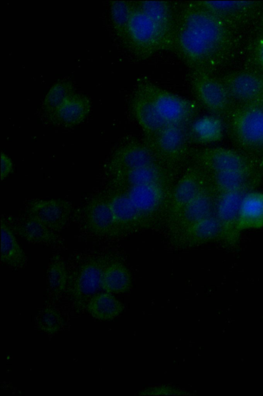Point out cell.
<instances>
[{
    "mask_svg": "<svg viewBox=\"0 0 263 396\" xmlns=\"http://www.w3.org/2000/svg\"><path fill=\"white\" fill-rule=\"evenodd\" d=\"M108 201L116 225L133 221L141 213L126 193L116 194Z\"/></svg>",
    "mask_w": 263,
    "mask_h": 396,
    "instance_id": "cell-29",
    "label": "cell"
},
{
    "mask_svg": "<svg viewBox=\"0 0 263 396\" xmlns=\"http://www.w3.org/2000/svg\"><path fill=\"white\" fill-rule=\"evenodd\" d=\"M191 236L201 242L223 239L224 230L216 215L212 216L192 224L190 231Z\"/></svg>",
    "mask_w": 263,
    "mask_h": 396,
    "instance_id": "cell-28",
    "label": "cell"
},
{
    "mask_svg": "<svg viewBox=\"0 0 263 396\" xmlns=\"http://www.w3.org/2000/svg\"><path fill=\"white\" fill-rule=\"evenodd\" d=\"M73 93L72 84L63 81L55 83L46 95L43 102V110L48 117L51 116L68 96Z\"/></svg>",
    "mask_w": 263,
    "mask_h": 396,
    "instance_id": "cell-31",
    "label": "cell"
},
{
    "mask_svg": "<svg viewBox=\"0 0 263 396\" xmlns=\"http://www.w3.org/2000/svg\"><path fill=\"white\" fill-rule=\"evenodd\" d=\"M13 167L11 159L3 152H1V180L4 179L12 171Z\"/></svg>",
    "mask_w": 263,
    "mask_h": 396,
    "instance_id": "cell-35",
    "label": "cell"
},
{
    "mask_svg": "<svg viewBox=\"0 0 263 396\" xmlns=\"http://www.w3.org/2000/svg\"><path fill=\"white\" fill-rule=\"evenodd\" d=\"M126 46L138 58L146 59L158 51L172 49L173 39L134 2Z\"/></svg>",
    "mask_w": 263,
    "mask_h": 396,
    "instance_id": "cell-3",
    "label": "cell"
},
{
    "mask_svg": "<svg viewBox=\"0 0 263 396\" xmlns=\"http://www.w3.org/2000/svg\"><path fill=\"white\" fill-rule=\"evenodd\" d=\"M225 39L219 16L200 1H191L177 15L172 49L192 69L208 72L216 60Z\"/></svg>",
    "mask_w": 263,
    "mask_h": 396,
    "instance_id": "cell-1",
    "label": "cell"
},
{
    "mask_svg": "<svg viewBox=\"0 0 263 396\" xmlns=\"http://www.w3.org/2000/svg\"><path fill=\"white\" fill-rule=\"evenodd\" d=\"M1 262L14 268L23 267L26 262L24 252L11 229L1 220Z\"/></svg>",
    "mask_w": 263,
    "mask_h": 396,
    "instance_id": "cell-25",
    "label": "cell"
},
{
    "mask_svg": "<svg viewBox=\"0 0 263 396\" xmlns=\"http://www.w3.org/2000/svg\"><path fill=\"white\" fill-rule=\"evenodd\" d=\"M85 222L90 233L100 236L110 233L116 225L108 200L92 199L85 209Z\"/></svg>",
    "mask_w": 263,
    "mask_h": 396,
    "instance_id": "cell-18",
    "label": "cell"
},
{
    "mask_svg": "<svg viewBox=\"0 0 263 396\" xmlns=\"http://www.w3.org/2000/svg\"><path fill=\"white\" fill-rule=\"evenodd\" d=\"M164 186L149 184L135 186L128 188L127 195L142 213H148L157 209L162 201Z\"/></svg>",
    "mask_w": 263,
    "mask_h": 396,
    "instance_id": "cell-24",
    "label": "cell"
},
{
    "mask_svg": "<svg viewBox=\"0 0 263 396\" xmlns=\"http://www.w3.org/2000/svg\"><path fill=\"white\" fill-rule=\"evenodd\" d=\"M15 229L20 236L29 242L51 244L58 240L54 231L36 217L27 214L20 220Z\"/></svg>",
    "mask_w": 263,
    "mask_h": 396,
    "instance_id": "cell-23",
    "label": "cell"
},
{
    "mask_svg": "<svg viewBox=\"0 0 263 396\" xmlns=\"http://www.w3.org/2000/svg\"><path fill=\"white\" fill-rule=\"evenodd\" d=\"M47 277L49 289L52 292L59 293L65 289L68 272L65 263L58 256L54 257L50 262Z\"/></svg>",
    "mask_w": 263,
    "mask_h": 396,
    "instance_id": "cell-32",
    "label": "cell"
},
{
    "mask_svg": "<svg viewBox=\"0 0 263 396\" xmlns=\"http://www.w3.org/2000/svg\"><path fill=\"white\" fill-rule=\"evenodd\" d=\"M190 79L200 104L219 118L228 115L231 98L223 83L208 72L198 71H192Z\"/></svg>",
    "mask_w": 263,
    "mask_h": 396,
    "instance_id": "cell-7",
    "label": "cell"
},
{
    "mask_svg": "<svg viewBox=\"0 0 263 396\" xmlns=\"http://www.w3.org/2000/svg\"><path fill=\"white\" fill-rule=\"evenodd\" d=\"M188 126L169 124L146 137V143L159 162L169 168L183 162L190 152Z\"/></svg>",
    "mask_w": 263,
    "mask_h": 396,
    "instance_id": "cell-5",
    "label": "cell"
},
{
    "mask_svg": "<svg viewBox=\"0 0 263 396\" xmlns=\"http://www.w3.org/2000/svg\"><path fill=\"white\" fill-rule=\"evenodd\" d=\"M131 286V278L127 269L120 263H114L104 270L101 288L109 293L126 292Z\"/></svg>",
    "mask_w": 263,
    "mask_h": 396,
    "instance_id": "cell-27",
    "label": "cell"
},
{
    "mask_svg": "<svg viewBox=\"0 0 263 396\" xmlns=\"http://www.w3.org/2000/svg\"><path fill=\"white\" fill-rule=\"evenodd\" d=\"M151 101L160 116L169 124L188 126L199 114L198 105L153 83L144 81L137 86Z\"/></svg>",
    "mask_w": 263,
    "mask_h": 396,
    "instance_id": "cell-4",
    "label": "cell"
},
{
    "mask_svg": "<svg viewBox=\"0 0 263 396\" xmlns=\"http://www.w3.org/2000/svg\"><path fill=\"white\" fill-rule=\"evenodd\" d=\"M250 192L240 191L217 194L216 215L223 227L224 240L230 246H234L238 242L240 207L245 196Z\"/></svg>",
    "mask_w": 263,
    "mask_h": 396,
    "instance_id": "cell-8",
    "label": "cell"
},
{
    "mask_svg": "<svg viewBox=\"0 0 263 396\" xmlns=\"http://www.w3.org/2000/svg\"><path fill=\"white\" fill-rule=\"evenodd\" d=\"M37 323L41 329L46 333L53 334L62 326V316L57 310L45 309L38 316Z\"/></svg>",
    "mask_w": 263,
    "mask_h": 396,
    "instance_id": "cell-33",
    "label": "cell"
},
{
    "mask_svg": "<svg viewBox=\"0 0 263 396\" xmlns=\"http://www.w3.org/2000/svg\"><path fill=\"white\" fill-rule=\"evenodd\" d=\"M263 227V193L251 191L244 197L239 212L238 229H259Z\"/></svg>",
    "mask_w": 263,
    "mask_h": 396,
    "instance_id": "cell-21",
    "label": "cell"
},
{
    "mask_svg": "<svg viewBox=\"0 0 263 396\" xmlns=\"http://www.w3.org/2000/svg\"><path fill=\"white\" fill-rule=\"evenodd\" d=\"M197 164L208 173L243 171L263 167L258 160L240 152L223 147H209L195 150Z\"/></svg>",
    "mask_w": 263,
    "mask_h": 396,
    "instance_id": "cell-6",
    "label": "cell"
},
{
    "mask_svg": "<svg viewBox=\"0 0 263 396\" xmlns=\"http://www.w3.org/2000/svg\"><path fill=\"white\" fill-rule=\"evenodd\" d=\"M132 107L146 137L157 134L170 124L160 116L151 101L138 87L134 93Z\"/></svg>",
    "mask_w": 263,
    "mask_h": 396,
    "instance_id": "cell-17",
    "label": "cell"
},
{
    "mask_svg": "<svg viewBox=\"0 0 263 396\" xmlns=\"http://www.w3.org/2000/svg\"><path fill=\"white\" fill-rule=\"evenodd\" d=\"M122 304L109 293L95 295L88 302L87 310L94 318L101 320H110L123 311Z\"/></svg>",
    "mask_w": 263,
    "mask_h": 396,
    "instance_id": "cell-26",
    "label": "cell"
},
{
    "mask_svg": "<svg viewBox=\"0 0 263 396\" xmlns=\"http://www.w3.org/2000/svg\"><path fill=\"white\" fill-rule=\"evenodd\" d=\"M189 137L191 143L204 144L221 140L223 125L220 118L205 116L195 119L188 126Z\"/></svg>",
    "mask_w": 263,
    "mask_h": 396,
    "instance_id": "cell-22",
    "label": "cell"
},
{
    "mask_svg": "<svg viewBox=\"0 0 263 396\" xmlns=\"http://www.w3.org/2000/svg\"><path fill=\"white\" fill-rule=\"evenodd\" d=\"M72 206L63 199H36L27 207V214L40 220L51 230H61L67 223Z\"/></svg>",
    "mask_w": 263,
    "mask_h": 396,
    "instance_id": "cell-10",
    "label": "cell"
},
{
    "mask_svg": "<svg viewBox=\"0 0 263 396\" xmlns=\"http://www.w3.org/2000/svg\"><path fill=\"white\" fill-rule=\"evenodd\" d=\"M231 98L246 104L263 99V81L257 75L239 72L231 75L223 83Z\"/></svg>",
    "mask_w": 263,
    "mask_h": 396,
    "instance_id": "cell-15",
    "label": "cell"
},
{
    "mask_svg": "<svg viewBox=\"0 0 263 396\" xmlns=\"http://www.w3.org/2000/svg\"><path fill=\"white\" fill-rule=\"evenodd\" d=\"M133 6V2L125 1H114L110 4V14L114 29L118 37L125 45Z\"/></svg>",
    "mask_w": 263,
    "mask_h": 396,
    "instance_id": "cell-30",
    "label": "cell"
},
{
    "mask_svg": "<svg viewBox=\"0 0 263 396\" xmlns=\"http://www.w3.org/2000/svg\"><path fill=\"white\" fill-rule=\"evenodd\" d=\"M90 109V102L87 97L72 93L63 101L49 119L56 125L72 127L86 118Z\"/></svg>",
    "mask_w": 263,
    "mask_h": 396,
    "instance_id": "cell-14",
    "label": "cell"
},
{
    "mask_svg": "<svg viewBox=\"0 0 263 396\" xmlns=\"http://www.w3.org/2000/svg\"><path fill=\"white\" fill-rule=\"evenodd\" d=\"M140 395H185V391L168 386L149 387L140 391Z\"/></svg>",
    "mask_w": 263,
    "mask_h": 396,
    "instance_id": "cell-34",
    "label": "cell"
},
{
    "mask_svg": "<svg viewBox=\"0 0 263 396\" xmlns=\"http://www.w3.org/2000/svg\"><path fill=\"white\" fill-rule=\"evenodd\" d=\"M227 116L225 126L238 151L263 164V99L242 104Z\"/></svg>",
    "mask_w": 263,
    "mask_h": 396,
    "instance_id": "cell-2",
    "label": "cell"
},
{
    "mask_svg": "<svg viewBox=\"0 0 263 396\" xmlns=\"http://www.w3.org/2000/svg\"><path fill=\"white\" fill-rule=\"evenodd\" d=\"M262 163H263V157H262Z\"/></svg>",
    "mask_w": 263,
    "mask_h": 396,
    "instance_id": "cell-37",
    "label": "cell"
},
{
    "mask_svg": "<svg viewBox=\"0 0 263 396\" xmlns=\"http://www.w3.org/2000/svg\"><path fill=\"white\" fill-rule=\"evenodd\" d=\"M104 268L103 263L97 259L84 264L74 279L71 294L78 306L83 305L90 299L101 287V279Z\"/></svg>",
    "mask_w": 263,
    "mask_h": 396,
    "instance_id": "cell-13",
    "label": "cell"
},
{
    "mask_svg": "<svg viewBox=\"0 0 263 396\" xmlns=\"http://www.w3.org/2000/svg\"><path fill=\"white\" fill-rule=\"evenodd\" d=\"M218 195L209 178L197 196L181 211L184 219L192 224L207 217L214 216L216 212Z\"/></svg>",
    "mask_w": 263,
    "mask_h": 396,
    "instance_id": "cell-19",
    "label": "cell"
},
{
    "mask_svg": "<svg viewBox=\"0 0 263 396\" xmlns=\"http://www.w3.org/2000/svg\"><path fill=\"white\" fill-rule=\"evenodd\" d=\"M157 163L160 162L146 142H133L122 146L115 152L110 161L109 168L114 175Z\"/></svg>",
    "mask_w": 263,
    "mask_h": 396,
    "instance_id": "cell-11",
    "label": "cell"
},
{
    "mask_svg": "<svg viewBox=\"0 0 263 396\" xmlns=\"http://www.w3.org/2000/svg\"><path fill=\"white\" fill-rule=\"evenodd\" d=\"M210 183L217 194L228 192L252 191L263 177V167L253 169L208 173Z\"/></svg>",
    "mask_w": 263,
    "mask_h": 396,
    "instance_id": "cell-9",
    "label": "cell"
},
{
    "mask_svg": "<svg viewBox=\"0 0 263 396\" xmlns=\"http://www.w3.org/2000/svg\"><path fill=\"white\" fill-rule=\"evenodd\" d=\"M208 180V173L199 165L189 167L172 192L171 201L175 210L181 211L197 196Z\"/></svg>",
    "mask_w": 263,
    "mask_h": 396,
    "instance_id": "cell-12",
    "label": "cell"
},
{
    "mask_svg": "<svg viewBox=\"0 0 263 396\" xmlns=\"http://www.w3.org/2000/svg\"><path fill=\"white\" fill-rule=\"evenodd\" d=\"M257 55L259 62L263 65V41L260 43L258 46Z\"/></svg>",
    "mask_w": 263,
    "mask_h": 396,
    "instance_id": "cell-36",
    "label": "cell"
},
{
    "mask_svg": "<svg viewBox=\"0 0 263 396\" xmlns=\"http://www.w3.org/2000/svg\"><path fill=\"white\" fill-rule=\"evenodd\" d=\"M168 167L160 163L119 172L113 175L118 184L128 188L138 185L166 183L171 178Z\"/></svg>",
    "mask_w": 263,
    "mask_h": 396,
    "instance_id": "cell-16",
    "label": "cell"
},
{
    "mask_svg": "<svg viewBox=\"0 0 263 396\" xmlns=\"http://www.w3.org/2000/svg\"><path fill=\"white\" fill-rule=\"evenodd\" d=\"M135 3L142 12L173 39V42L177 16H175L170 3L158 1H142Z\"/></svg>",
    "mask_w": 263,
    "mask_h": 396,
    "instance_id": "cell-20",
    "label": "cell"
}]
</instances>
